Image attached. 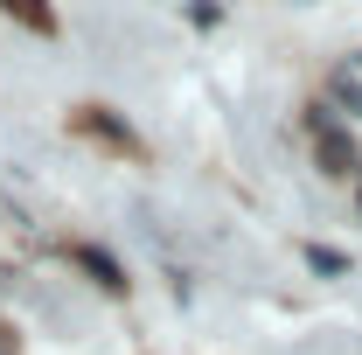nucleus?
I'll return each instance as SVG.
<instances>
[{"instance_id": "0eeeda50", "label": "nucleus", "mask_w": 362, "mask_h": 355, "mask_svg": "<svg viewBox=\"0 0 362 355\" xmlns=\"http://www.w3.org/2000/svg\"><path fill=\"white\" fill-rule=\"evenodd\" d=\"M0 355H14V342H7V334H0Z\"/></svg>"}, {"instance_id": "39448f33", "label": "nucleus", "mask_w": 362, "mask_h": 355, "mask_svg": "<svg viewBox=\"0 0 362 355\" xmlns=\"http://www.w3.org/2000/svg\"><path fill=\"white\" fill-rule=\"evenodd\" d=\"M307 265H314V272H327V279H341V272H349V251H327V244H307Z\"/></svg>"}, {"instance_id": "423d86ee", "label": "nucleus", "mask_w": 362, "mask_h": 355, "mask_svg": "<svg viewBox=\"0 0 362 355\" xmlns=\"http://www.w3.org/2000/svg\"><path fill=\"white\" fill-rule=\"evenodd\" d=\"M188 14H195V28H216V21H223V7H216V0H195Z\"/></svg>"}, {"instance_id": "20e7f679", "label": "nucleus", "mask_w": 362, "mask_h": 355, "mask_svg": "<svg viewBox=\"0 0 362 355\" xmlns=\"http://www.w3.org/2000/svg\"><path fill=\"white\" fill-rule=\"evenodd\" d=\"M0 7H7V14H14V21H28V28H56V7H49V0H0Z\"/></svg>"}, {"instance_id": "7ed1b4c3", "label": "nucleus", "mask_w": 362, "mask_h": 355, "mask_svg": "<svg viewBox=\"0 0 362 355\" xmlns=\"http://www.w3.org/2000/svg\"><path fill=\"white\" fill-rule=\"evenodd\" d=\"M77 265L90 272V279H98V286H105V293H126V272H119V258H105V251H77Z\"/></svg>"}, {"instance_id": "f257e3e1", "label": "nucleus", "mask_w": 362, "mask_h": 355, "mask_svg": "<svg viewBox=\"0 0 362 355\" xmlns=\"http://www.w3.org/2000/svg\"><path fill=\"white\" fill-rule=\"evenodd\" d=\"M314 153H320V168H327V175H356V168H362L356 139L341 133V119H334L327 105H314Z\"/></svg>"}, {"instance_id": "f03ea898", "label": "nucleus", "mask_w": 362, "mask_h": 355, "mask_svg": "<svg viewBox=\"0 0 362 355\" xmlns=\"http://www.w3.org/2000/svg\"><path fill=\"white\" fill-rule=\"evenodd\" d=\"M327 112L334 119H362V70H334L327 77Z\"/></svg>"}]
</instances>
